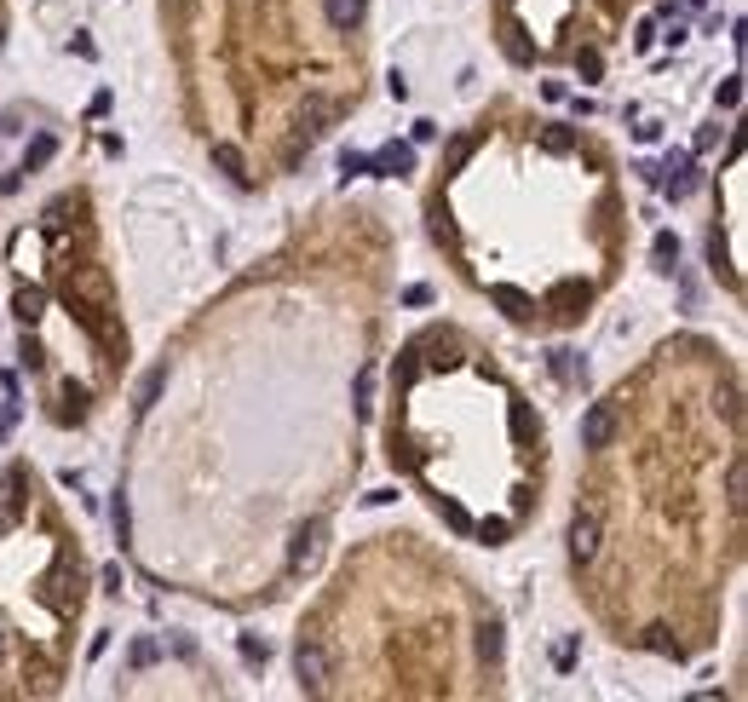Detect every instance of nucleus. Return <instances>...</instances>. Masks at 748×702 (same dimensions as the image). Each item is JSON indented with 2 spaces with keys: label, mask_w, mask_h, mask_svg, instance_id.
Instances as JSON below:
<instances>
[{
  "label": "nucleus",
  "mask_w": 748,
  "mask_h": 702,
  "mask_svg": "<svg viewBox=\"0 0 748 702\" xmlns=\"http://www.w3.org/2000/svg\"><path fill=\"white\" fill-rule=\"evenodd\" d=\"M363 6H369V0H323V12H328V24H334V29L363 24Z\"/></svg>",
  "instance_id": "9"
},
{
  "label": "nucleus",
  "mask_w": 748,
  "mask_h": 702,
  "mask_svg": "<svg viewBox=\"0 0 748 702\" xmlns=\"http://www.w3.org/2000/svg\"><path fill=\"white\" fill-rule=\"evenodd\" d=\"M610 438H616V409H610V403H587L582 449H610Z\"/></svg>",
  "instance_id": "3"
},
{
  "label": "nucleus",
  "mask_w": 748,
  "mask_h": 702,
  "mask_svg": "<svg viewBox=\"0 0 748 702\" xmlns=\"http://www.w3.org/2000/svg\"><path fill=\"white\" fill-rule=\"evenodd\" d=\"M150 662H156V645H150V639H139V645H133V668H150Z\"/></svg>",
  "instance_id": "29"
},
{
  "label": "nucleus",
  "mask_w": 748,
  "mask_h": 702,
  "mask_svg": "<svg viewBox=\"0 0 748 702\" xmlns=\"http://www.w3.org/2000/svg\"><path fill=\"white\" fill-rule=\"evenodd\" d=\"M725 501H731V507H743V501H748V472H743V461H731V467H725Z\"/></svg>",
  "instance_id": "12"
},
{
  "label": "nucleus",
  "mask_w": 748,
  "mask_h": 702,
  "mask_svg": "<svg viewBox=\"0 0 748 702\" xmlns=\"http://www.w3.org/2000/svg\"><path fill=\"white\" fill-rule=\"evenodd\" d=\"M340 167H346V173H369V156H363V150H346V156H340Z\"/></svg>",
  "instance_id": "27"
},
{
  "label": "nucleus",
  "mask_w": 748,
  "mask_h": 702,
  "mask_svg": "<svg viewBox=\"0 0 748 702\" xmlns=\"http://www.w3.org/2000/svg\"><path fill=\"white\" fill-rule=\"evenodd\" d=\"M553 305H564L559 317H576V305H587V288L582 282H559V288H553Z\"/></svg>",
  "instance_id": "13"
},
{
  "label": "nucleus",
  "mask_w": 748,
  "mask_h": 702,
  "mask_svg": "<svg viewBox=\"0 0 748 702\" xmlns=\"http://www.w3.org/2000/svg\"><path fill=\"white\" fill-rule=\"evenodd\" d=\"M110 518H116V541L127 547V536H133V518H127V495H116V507H110Z\"/></svg>",
  "instance_id": "22"
},
{
  "label": "nucleus",
  "mask_w": 748,
  "mask_h": 702,
  "mask_svg": "<svg viewBox=\"0 0 748 702\" xmlns=\"http://www.w3.org/2000/svg\"><path fill=\"white\" fill-rule=\"evenodd\" d=\"M0 47H6V35H0Z\"/></svg>",
  "instance_id": "37"
},
{
  "label": "nucleus",
  "mask_w": 748,
  "mask_h": 702,
  "mask_svg": "<svg viewBox=\"0 0 748 702\" xmlns=\"http://www.w3.org/2000/svg\"><path fill=\"white\" fill-rule=\"evenodd\" d=\"M432 300V288H426V282H409V288H403V305H426Z\"/></svg>",
  "instance_id": "26"
},
{
  "label": "nucleus",
  "mask_w": 748,
  "mask_h": 702,
  "mask_svg": "<svg viewBox=\"0 0 748 702\" xmlns=\"http://www.w3.org/2000/svg\"><path fill=\"white\" fill-rule=\"evenodd\" d=\"M472 530H478V541H490V547H501L513 524H507V518H484V524H472Z\"/></svg>",
  "instance_id": "19"
},
{
  "label": "nucleus",
  "mask_w": 748,
  "mask_h": 702,
  "mask_svg": "<svg viewBox=\"0 0 748 702\" xmlns=\"http://www.w3.org/2000/svg\"><path fill=\"white\" fill-rule=\"evenodd\" d=\"M691 6H708V0H691Z\"/></svg>",
  "instance_id": "35"
},
{
  "label": "nucleus",
  "mask_w": 748,
  "mask_h": 702,
  "mask_svg": "<svg viewBox=\"0 0 748 702\" xmlns=\"http://www.w3.org/2000/svg\"><path fill=\"white\" fill-rule=\"evenodd\" d=\"M553 662H559V668H570V662H576V639H564L559 651H553Z\"/></svg>",
  "instance_id": "34"
},
{
  "label": "nucleus",
  "mask_w": 748,
  "mask_h": 702,
  "mask_svg": "<svg viewBox=\"0 0 748 702\" xmlns=\"http://www.w3.org/2000/svg\"><path fill=\"white\" fill-rule=\"evenodd\" d=\"M162 386H167V369H150V375L139 380V409H150V403L162 398Z\"/></svg>",
  "instance_id": "17"
},
{
  "label": "nucleus",
  "mask_w": 748,
  "mask_h": 702,
  "mask_svg": "<svg viewBox=\"0 0 748 702\" xmlns=\"http://www.w3.org/2000/svg\"><path fill=\"white\" fill-rule=\"evenodd\" d=\"M467 156H472V139H455V144H449V173H455V167H467Z\"/></svg>",
  "instance_id": "25"
},
{
  "label": "nucleus",
  "mask_w": 748,
  "mask_h": 702,
  "mask_svg": "<svg viewBox=\"0 0 748 702\" xmlns=\"http://www.w3.org/2000/svg\"><path fill=\"white\" fill-rule=\"evenodd\" d=\"M714 104H720V110H737V104H743V75H725L720 93H714Z\"/></svg>",
  "instance_id": "18"
},
{
  "label": "nucleus",
  "mask_w": 748,
  "mask_h": 702,
  "mask_svg": "<svg viewBox=\"0 0 748 702\" xmlns=\"http://www.w3.org/2000/svg\"><path fill=\"white\" fill-rule=\"evenodd\" d=\"M213 167H219V173H231L236 185L248 179V162H242V150H236L231 139H219V144H213Z\"/></svg>",
  "instance_id": "8"
},
{
  "label": "nucleus",
  "mask_w": 748,
  "mask_h": 702,
  "mask_svg": "<svg viewBox=\"0 0 748 702\" xmlns=\"http://www.w3.org/2000/svg\"><path fill=\"white\" fill-rule=\"evenodd\" d=\"M541 150H547V156H570V150H576V133L553 121V127H541Z\"/></svg>",
  "instance_id": "11"
},
{
  "label": "nucleus",
  "mask_w": 748,
  "mask_h": 702,
  "mask_svg": "<svg viewBox=\"0 0 748 702\" xmlns=\"http://www.w3.org/2000/svg\"><path fill=\"white\" fill-rule=\"evenodd\" d=\"M645 645H651V651H662V656H674V662L685 656V651H679V639H668V628H651V633H645Z\"/></svg>",
  "instance_id": "20"
},
{
  "label": "nucleus",
  "mask_w": 748,
  "mask_h": 702,
  "mask_svg": "<svg viewBox=\"0 0 748 702\" xmlns=\"http://www.w3.org/2000/svg\"><path fill=\"white\" fill-rule=\"evenodd\" d=\"M490 300L501 305V311H507V317H513V323H524V317H530V311H536V300H530V294H524V288H513V282H495V288H490Z\"/></svg>",
  "instance_id": "6"
},
{
  "label": "nucleus",
  "mask_w": 748,
  "mask_h": 702,
  "mask_svg": "<svg viewBox=\"0 0 748 702\" xmlns=\"http://www.w3.org/2000/svg\"><path fill=\"white\" fill-rule=\"evenodd\" d=\"M357 409H363V415L374 409V369H363V375H357Z\"/></svg>",
  "instance_id": "23"
},
{
  "label": "nucleus",
  "mask_w": 748,
  "mask_h": 702,
  "mask_svg": "<svg viewBox=\"0 0 748 702\" xmlns=\"http://www.w3.org/2000/svg\"><path fill=\"white\" fill-rule=\"evenodd\" d=\"M328 121H334V104H328V98H311V104H305V127H300L305 144H311V139H323V133H328Z\"/></svg>",
  "instance_id": "7"
},
{
  "label": "nucleus",
  "mask_w": 748,
  "mask_h": 702,
  "mask_svg": "<svg viewBox=\"0 0 748 702\" xmlns=\"http://www.w3.org/2000/svg\"><path fill=\"white\" fill-rule=\"evenodd\" d=\"M369 173H380V179H392V173H398V179H403V173H415V144H398V139L380 144V150L369 156Z\"/></svg>",
  "instance_id": "5"
},
{
  "label": "nucleus",
  "mask_w": 748,
  "mask_h": 702,
  "mask_svg": "<svg viewBox=\"0 0 748 702\" xmlns=\"http://www.w3.org/2000/svg\"><path fill=\"white\" fill-rule=\"evenodd\" d=\"M104 593H121V564H104Z\"/></svg>",
  "instance_id": "32"
},
{
  "label": "nucleus",
  "mask_w": 748,
  "mask_h": 702,
  "mask_svg": "<svg viewBox=\"0 0 748 702\" xmlns=\"http://www.w3.org/2000/svg\"><path fill=\"white\" fill-rule=\"evenodd\" d=\"M0 530H6V513H0Z\"/></svg>",
  "instance_id": "36"
},
{
  "label": "nucleus",
  "mask_w": 748,
  "mask_h": 702,
  "mask_svg": "<svg viewBox=\"0 0 748 702\" xmlns=\"http://www.w3.org/2000/svg\"><path fill=\"white\" fill-rule=\"evenodd\" d=\"M478 656L501 662V622H478Z\"/></svg>",
  "instance_id": "14"
},
{
  "label": "nucleus",
  "mask_w": 748,
  "mask_h": 702,
  "mask_svg": "<svg viewBox=\"0 0 748 702\" xmlns=\"http://www.w3.org/2000/svg\"><path fill=\"white\" fill-rule=\"evenodd\" d=\"M12 311H18V323H35V317H41V311H47V294H41V288H18V300H12Z\"/></svg>",
  "instance_id": "10"
},
{
  "label": "nucleus",
  "mask_w": 748,
  "mask_h": 702,
  "mask_svg": "<svg viewBox=\"0 0 748 702\" xmlns=\"http://www.w3.org/2000/svg\"><path fill=\"white\" fill-rule=\"evenodd\" d=\"M651 259H656V271H674V265H679V236L662 231V236H656V248H651Z\"/></svg>",
  "instance_id": "16"
},
{
  "label": "nucleus",
  "mask_w": 748,
  "mask_h": 702,
  "mask_svg": "<svg viewBox=\"0 0 748 702\" xmlns=\"http://www.w3.org/2000/svg\"><path fill=\"white\" fill-rule=\"evenodd\" d=\"M576 70H582V81H599V75H605V58H599V52H582Z\"/></svg>",
  "instance_id": "24"
},
{
  "label": "nucleus",
  "mask_w": 748,
  "mask_h": 702,
  "mask_svg": "<svg viewBox=\"0 0 748 702\" xmlns=\"http://www.w3.org/2000/svg\"><path fill=\"white\" fill-rule=\"evenodd\" d=\"M18 490H24V472L12 467V472H6V501H0V513H6V518L24 513V495H18Z\"/></svg>",
  "instance_id": "15"
},
{
  "label": "nucleus",
  "mask_w": 748,
  "mask_h": 702,
  "mask_svg": "<svg viewBox=\"0 0 748 702\" xmlns=\"http://www.w3.org/2000/svg\"><path fill=\"white\" fill-rule=\"evenodd\" d=\"M242 656H248V662H259V668H265V645H259V639H242Z\"/></svg>",
  "instance_id": "33"
},
{
  "label": "nucleus",
  "mask_w": 748,
  "mask_h": 702,
  "mask_svg": "<svg viewBox=\"0 0 748 702\" xmlns=\"http://www.w3.org/2000/svg\"><path fill=\"white\" fill-rule=\"evenodd\" d=\"M444 518H449V524H455V530H461V536H467V530H472V518L461 513V507H455V501H444Z\"/></svg>",
  "instance_id": "28"
},
{
  "label": "nucleus",
  "mask_w": 748,
  "mask_h": 702,
  "mask_svg": "<svg viewBox=\"0 0 748 702\" xmlns=\"http://www.w3.org/2000/svg\"><path fill=\"white\" fill-rule=\"evenodd\" d=\"M409 133H415V144H432V139H438V127H432V121H415Z\"/></svg>",
  "instance_id": "30"
},
{
  "label": "nucleus",
  "mask_w": 748,
  "mask_h": 702,
  "mask_svg": "<svg viewBox=\"0 0 748 702\" xmlns=\"http://www.w3.org/2000/svg\"><path fill=\"white\" fill-rule=\"evenodd\" d=\"M294 674H300V691H328V679H334V656H328L323 639H300V651H294Z\"/></svg>",
  "instance_id": "1"
},
{
  "label": "nucleus",
  "mask_w": 748,
  "mask_h": 702,
  "mask_svg": "<svg viewBox=\"0 0 748 702\" xmlns=\"http://www.w3.org/2000/svg\"><path fill=\"white\" fill-rule=\"evenodd\" d=\"M323 541H328V524H323V518H311L300 536H294V547H288V570H294V576L311 570V564L323 559Z\"/></svg>",
  "instance_id": "2"
},
{
  "label": "nucleus",
  "mask_w": 748,
  "mask_h": 702,
  "mask_svg": "<svg viewBox=\"0 0 748 702\" xmlns=\"http://www.w3.org/2000/svg\"><path fill=\"white\" fill-rule=\"evenodd\" d=\"M513 432H518V438L530 432V409H524V403H513Z\"/></svg>",
  "instance_id": "31"
},
{
  "label": "nucleus",
  "mask_w": 748,
  "mask_h": 702,
  "mask_svg": "<svg viewBox=\"0 0 748 702\" xmlns=\"http://www.w3.org/2000/svg\"><path fill=\"white\" fill-rule=\"evenodd\" d=\"M570 559H576V564L599 559V513H576V518H570Z\"/></svg>",
  "instance_id": "4"
},
{
  "label": "nucleus",
  "mask_w": 748,
  "mask_h": 702,
  "mask_svg": "<svg viewBox=\"0 0 748 702\" xmlns=\"http://www.w3.org/2000/svg\"><path fill=\"white\" fill-rule=\"evenodd\" d=\"M52 150H58V144H52V139H35V144H29V156H24V167H18V173H29V167L52 162Z\"/></svg>",
  "instance_id": "21"
}]
</instances>
